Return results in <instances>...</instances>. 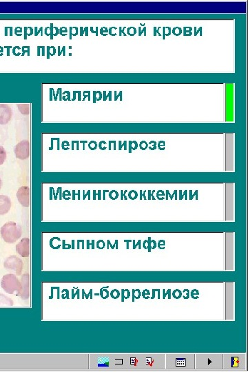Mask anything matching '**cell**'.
<instances>
[{
	"mask_svg": "<svg viewBox=\"0 0 248 372\" xmlns=\"http://www.w3.org/2000/svg\"><path fill=\"white\" fill-rule=\"evenodd\" d=\"M165 369L194 370L195 369V354H166Z\"/></svg>",
	"mask_w": 248,
	"mask_h": 372,
	"instance_id": "obj_1",
	"label": "cell"
},
{
	"mask_svg": "<svg viewBox=\"0 0 248 372\" xmlns=\"http://www.w3.org/2000/svg\"><path fill=\"white\" fill-rule=\"evenodd\" d=\"M223 354L195 355V368L198 370L223 369Z\"/></svg>",
	"mask_w": 248,
	"mask_h": 372,
	"instance_id": "obj_2",
	"label": "cell"
},
{
	"mask_svg": "<svg viewBox=\"0 0 248 372\" xmlns=\"http://www.w3.org/2000/svg\"><path fill=\"white\" fill-rule=\"evenodd\" d=\"M1 234L6 242L13 244L21 237L22 229L14 221H9L1 227Z\"/></svg>",
	"mask_w": 248,
	"mask_h": 372,
	"instance_id": "obj_3",
	"label": "cell"
},
{
	"mask_svg": "<svg viewBox=\"0 0 248 372\" xmlns=\"http://www.w3.org/2000/svg\"><path fill=\"white\" fill-rule=\"evenodd\" d=\"M246 355H223V369L225 370H245L246 368Z\"/></svg>",
	"mask_w": 248,
	"mask_h": 372,
	"instance_id": "obj_4",
	"label": "cell"
},
{
	"mask_svg": "<svg viewBox=\"0 0 248 372\" xmlns=\"http://www.w3.org/2000/svg\"><path fill=\"white\" fill-rule=\"evenodd\" d=\"M1 287L8 294H13L15 292L18 294L21 289V281L14 274H7L1 280Z\"/></svg>",
	"mask_w": 248,
	"mask_h": 372,
	"instance_id": "obj_5",
	"label": "cell"
},
{
	"mask_svg": "<svg viewBox=\"0 0 248 372\" xmlns=\"http://www.w3.org/2000/svg\"><path fill=\"white\" fill-rule=\"evenodd\" d=\"M165 368V354L145 355L144 370H162Z\"/></svg>",
	"mask_w": 248,
	"mask_h": 372,
	"instance_id": "obj_6",
	"label": "cell"
},
{
	"mask_svg": "<svg viewBox=\"0 0 248 372\" xmlns=\"http://www.w3.org/2000/svg\"><path fill=\"white\" fill-rule=\"evenodd\" d=\"M4 267L8 270L14 271L17 275H21L23 267L22 260L15 255L9 256L5 261Z\"/></svg>",
	"mask_w": 248,
	"mask_h": 372,
	"instance_id": "obj_7",
	"label": "cell"
},
{
	"mask_svg": "<svg viewBox=\"0 0 248 372\" xmlns=\"http://www.w3.org/2000/svg\"><path fill=\"white\" fill-rule=\"evenodd\" d=\"M15 155L17 158L20 159H26L29 157L30 142L28 140H23L19 142L15 147Z\"/></svg>",
	"mask_w": 248,
	"mask_h": 372,
	"instance_id": "obj_8",
	"label": "cell"
},
{
	"mask_svg": "<svg viewBox=\"0 0 248 372\" xmlns=\"http://www.w3.org/2000/svg\"><path fill=\"white\" fill-rule=\"evenodd\" d=\"M31 195H30V188L28 186H22L18 189L17 192V197L20 204L24 207H28L31 202Z\"/></svg>",
	"mask_w": 248,
	"mask_h": 372,
	"instance_id": "obj_9",
	"label": "cell"
},
{
	"mask_svg": "<svg viewBox=\"0 0 248 372\" xmlns=\"http://www.w3.org/2000/svg\"><path fill=\"white\" fill-rule=\"evenodd\" d=\"M21 299L26 300L30 296V281L28 274H23L21 281V289L20 292L17 294Z\"/></svg>",
	"mask_w": 248,
	"mask_h": 372,
	"instance_id": "obj_10",
	"label": "cell"
},
{
	"mask_svg": "<svg viewBox=\"0 0 248 372\" xmlns=\"http://www.w3.org/2000/svg\"><path fill=\"white\" fill-rule=\"evenodd\" d=\"M16 251L20 256L26 258L30 256V239L23 238L17 244Z\"/></svg>",
	"mask_w": 248,
	"mask_h": 372,
	"instance_id": "obj_11",
	"label": "cell"
},
{
	"mask_svg": "<svg viewBox=\"0 0 248 372\" xmlns=\"http://www.w3.org/2000/svg\"><path fill=\"white\" fill-rule=\"evenodd\" d=\"M13 112L7 104H0V124H6L11 120Z\"/></svg>",
	"mask_w": 248,
	"mask_h": 372,
	"instance_id": "obj_12",
	"label": "cell"
},
{
	"mask_svg": "<svg viewBox=\"0 0 248 372\" xmlns=\"http://www.w3.org/2000/svg\"><path fill=\"white\" fill-rule=\"evenodd\" d=\"M12 203L10 198L6 195H0V215H4L9 212Z\"/></svg>",
	"mask_w": 248,
	"mask_h": 372,
	"instance_id": "obj_13",
	"label": "cell"
},
{
	"mask_svg": "<svg viewBox=\"0 0 248 372\" xmlns=\"http://www.w3.org/2000/svg\"><path fill=\"white\" fill-rule=\"evenodd\" d=\"M13 300L5 296L4 294H0V306H13Z\"/></svg>",
	"mask_w": 248,
	"mask_h": 372,
	"instance_id": "obj_14",
	"label": "cell"
},
{
	"mask_svg": "<svg viewBox=\"0 0 248 372\" xmlns=\"http://www.w3.org/2000/svg\"><path fill=\"white\" fill-rule=\"evenodd\" d=\"M6 159V152L4 147L0 146V165L4 163Z\"/></svg>",
	"mask_w": 248,
	"mask_h": 372,
	"instance_id": "obj_15",
	"label": "cell"
},
{
	"mask_svg": "<svg viewBox=\"0 0 248 372\" xmlns=\"http://www.w3.org/2000/svg\"><path fill=\"white\" fill-rule=\"evenodd\" d=\"M172 296L175 299H179L182 297V291L179 289H175V291H172Z\"/></svg>",
	"mask_w": 248,
	"mask_h": 372,
	"instance_id": "obj_16",
	"label": "cell"
},
{
	"mask_svg": "<svg viewBox=\"0 0 248 372\" xmlns=\"http://www.w3.org/2000/svg\"><path fill=\"white\" fill-rule=\"evenodd\" d=\"M132 295H133V299H132V301H135V299H140L141 297V291L140 289H134L133 291H132Z\"/></svg>",
	"mask_w": 248,
	"mask_h": 372,
	"instance_id": "obj_17",
	"label": "cell"
},
{
	"mask_svg": "<svg viewBox=\"0 0 248 372\" xmlns=\"http://www.w3.org/2000/svg\"><path fill=\"white\" fill-rule=\"evenodd\" d=\"M199 291L197 289H193L190 293V297H192L193 299H198L199 298Z\"/></svg>",
	"mask_w": 248,
	"mask_h": 372,
	"instance_id": "obj_18",
	"label": "cell"
},
{
	"mask_svg": "<svg viewBox=\"0 0 248 372\" xmlns=\"http://www.w3.org/2000/svg\"><path fill=\"white\" fill-rule=\"evenodd\" d=\"M142 296L144 299H149L151 298V296H150V291H149L148 289H144V290L142 291Z\"/></svg>",
	"mask_w": 248,
	"mask_h": 372,
	"instance_id": "obj_19",
	"label": "cell"
},
{
	"mask_svg": "<svg viewBox=\"0 0 248 372\" xmlns=\"http://www.w3.org/2000/svg\"><path fill=\"white\" fill-rule=\"evenodd\" d=\"M183 298L184 299L187 300L190 299V291L189 289H185L182 291Z\"/></svg>",
	"mask_w": 248,
	"mask_h": 372,
	"instance_id": "obj_20",
	"label": "cell"
},
{
	"mask_svg": "<svg viewBox=\"0 0 248 372\" xmlns=\"http://www.w3.org/2000/svg\"><path fill=\"white\" fill-rule=\"evenodd\" d=\"M110 296H111V297L114 299H118L119 296H120V291L117 290V289H114V290L112 291L111 293H110Z\"/></svg>",
	"mask_w": 248,
	"mask_h": 372,
	"instance_id": "obj_21",
	"label": "cell"
},
{
	"mask_svg": "<svg viewBox=\"0 0 248 372\" xmlns=\"http://www.w3.org/2000/svg\"><path fill=\"white\" fill-rule=\"evenodd\" d=\"M163 299H165V297L168 295V299H171V289H169L167 291L166 293H165V289H163Z\"/></svg>",
	"mask_w": 248,
	"mask_h": 372,
	"instance_id": "obj_22",
	"label": "cell"
},
{
	"mask_svg": "<svg viewBox=\"0 0 248 372\" xmlns=\"http://www.w3.org/2000/svg\"><path fill=\"white\" fill-rule=\"evenodd\" d=\"M123 291V294H122V296H123V297H125V299H129V297H130V293L128 289H126V290H122Z\"/></svg>",
	"mask_w": 248,
	"mask_h": 372,
	"instance_id": "obj_23",
	"label": "cell"
},
{
	"mask_svg": "<svg viewBox=\"0 0 248 372\" xmlns=\"http://www.w3.org/2000/svg\"><path fill=\"white\" fill-rule=\"evenodd\" d=\"M165 241L164 240H160L159 241L158 247L159 249H163L165 248Z\"/></svg>",
	"mask_w": 248,
	"mask_h": 372,
	"instance_id": "obj_24",
	"label": "cell"
},
{
	"mask_svg": "<svg viewBox=\"0 0 248 372\" xmlns=\"http://www.w3.org/2000/svg\"><path fill=\"white\" fill-rule=\"evenodd\" d=\"M101 295L102 297L103 298V299H106V298L108 297L109 293L108 291L107 290H102L101 291Z\"/></svg>",
	"mask_w": 248,
	"mask_h": 372,
	"instance_id": "obj_25",
	"label": "cell"
},
{
	"mask_svg": "<svg viewBox=\"0 0 248 372\" xmlns=\"http://www.w3.org/2000/svg\"><path fill=\"white\" fill-rule=\"evenodd\" d=\"M149 243L147 241H145L144 242V248L145 249H148Z\"/></svg>",
	"mask_w": 248,
	"mask_h": 372,
	"instance_id": "obj_26",
	"label": "cell"
},
{
	"mask_svg": "<svg viewBox=\"0 0 248 372\" xmlns=\"http://www.w3.org/2000/svg\"><path fill=\"white\" fill-rule=\"evenodd\" d=\"M155 294H156V289H152V297L150 298L151 299H154L155 298Z\"/></svg>",
	"mask_w": 248,
	"mask_h": 372,
	"instance_id": "obj_27",
	"label": "cell"
},
{
	"mask_svg": "<svg viewBox=\"0 0 248 372\" xmlns=\"http://www.w3.org/2000/svg\"><path fill=\"white\" fill-rule=\"evenodd\" d=\"M156 292L158 293V299H160V289H156Z\"/></svg>",
	"mask_w": 248,
	"mask_h": 372,
	"instance_id": "obj_28",
	"label": "cell"
},
{
	"mask_svg": "<svg viewBox=\"0 0 248 372\" xmlns=\"http://www.w3.org/2000/svg\"><path fill=\"white\" fill-rule=\"evenodd\" d=\"M1 186H2V180L0 178V189L1 188Z\"/></svg>",
	"mask_w": 248,
	"mask_h": 372,
	"instance_id": "obj_29",
	"label": "cell"
}]
</instances>
